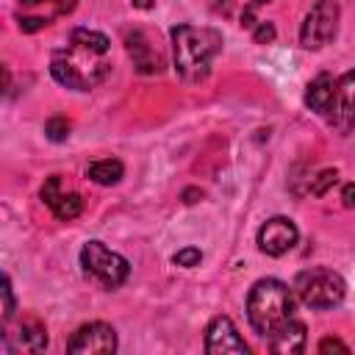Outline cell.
<instances>
[{
  "label": "cell",
  "instance_id": "cell-4",
  "mask_svg": "<svg viewBox=\"0 0 355 355\" xmlns=\"http://www.w3.org/2000/svg\"><path fill=\"white\" fill-rule=\"evenodd\" d=\"M294 294L308 308H333L344 300L347 283L338 272H333L327 266H313V269H305V272L297 275Z\"/></svg>",
  "mask_w": 355,
  "mask_h": 355
},
{
  "label": "cell",
  "instance_id": "cell-9",
  "mask_svg": "<svg viewBox=\"0 0 355 355\" xmlns=\"http://www.w3.org/2000/svg\"><path fill=\"white\" fill-rule=\"evenodd\" d=\"M67 349L75 355H103V352H114L116 349V333L111 324L105 322H89L83 324L69 341Z\"/></svg>",
  "mask_w": 355,
  "mask_h": 355
},
{
  "label": "cell",
  "instance_id": "cell-11",
  "mask_svg": "<svg viewBox=\"0 0 355 355\" xmlns=\"http://www.w3.org/2000/svg\"><path fill=\"white\" fill-rule=\"evenodd\" d=\"M205 352L211 355H247L250 347L239 336L236 324L227 316H216L205 330Z\"/></svg>",
  "mask_w": 355,
  "mask_h": 355
},
{
  "label": "cell",
  "instance_id": "cell-10",
  "mask_svg": "<svg viewBox=\"0 0 355 355\" xmlns=\"http://www.w3.org/2000/svg\"><path fill=\"white\" fill-rule=\"evenodd\" d=\"M297 239H300V230L288 216H272L258 230V247H261V252H266L272 258L286 255L297 244Z\"/></svg>",
  "mask_w": 355,
  "mask_h": 355
},
{
  "label": "cell",
  "instance_id": "cell-12",
  "mask_svg": "<svg viewBox=\"0 0 355 355\" xmlns=\"http://www.w3.org/2000/svg\"><path fill=\"white\" fill-rule=\"evenodd\" d=\"M3 347L8 352H42L47 347V333L39 322H19L14 333L3 336Z\"/></svg>",
  "mask_w": 355,
  "mask_h": 355
},
{
  "label": "cell",
  "instance_id": "cell-5",
  "mask_svg": "<svg viewBox=\"0 0 355 355\" xmlns=\"http://www.w3.org/2000/svg\"><path fill=\"white\" fill-rule=\"evenodd\" d=\"M80 266L86 272V277H92L94 283H100L103 288H116L128 280V272H130V263L108 250L103 241H86L83 250H80Z\"/></svg>",
  "mask_w": 355,
  "mask_h": 355
},
{
  "label": "cell",
  "instance_id": "cell-26",
  "mask_svg": "<svg viewBox=\"0 0 355 355\" xmlns=\"http://www.w3.org/2000/svg\"><path fill=\"white\" fill-rule=\"evenodd\" d=\"M130 3H133V6H136V8H144V11H147V8H153V6H155V0H130Z\"/></svg>",
  "mask_w": 355,
  "mask_h": 355
},
{
  "label": "cell",
  "instance_id": "cell-14",
  "mask_svg": "<svg viewBox=\"0 0 355 355\" xmlns=\"http://www.w3.org/2000/svg\"><path fill=\"white\" fill-rule=\"evenodd\" d=\"M333 86H336V78L333 75H327V72H322V75H316L311 83H308V92H305V105L311 108V111H316V114H327V108H330V97H333Z\"/></svg>",
  "mask_w": 355,
  "mask_h": 355
},
{
  "label": "cell",
  "instance_id": "cell-2",
  "mask_svg": "<svg viewBox=\"0 0 355 355\" xmlns=\"http://www.w3.org/2000/svg\"><path fill=\"white\" fill-rule=\"evenodd\" d=\"M247 319L252 330L263 338H272L294 319V297L283 280L263 277L250 288L247 297Z\"/></svg>",
  "mask_w": 355,
  "mask_h": 355
},
{
  "label": "cell",
  "instance_id": "cell-16",
  "mask_svg": "<svg viewBox=\"0 0 355 355\" xmlns=\"http://www.w3.org/2000/svg\"><path fill=\"white\" fill-rule=\"evenodd\" d=\"M86 175H89L94 183H100V186H111V183H119V180H122L125 166H122V161H116V158H100V161H92V164H89Z\"/></svg>",
  "mask_w": 355,
  "mask_h": 355
},
{
  "label": "cell",
  "instance_id": "cell-23",
  "mask_svg": "<svg viewBox=\"0 0 355 355\" xmlns=\"http://www.w3.org/2000/svg\"><path fill=\"white\" fill-rule=\"evenodd\" d=\"M252 36H255V42H261V44L272 42V39H275V28H272V22H258Z\"/></svg>",
  "mask_w": 355,
  "mask_h": 355
},
{
  "label": "cell",
  "instance_id": "cell-3",
  "mask_svg": "<svg viewBox=\"0 0 355 355\" xmlns=\"http://www.w3.org/2000/svg\"><path fill=\"white\" fill-rule=\"evenodd\" d=\"M169 36L178 75L186 80H202L211 69V61L222 50V36L214 28L197 25H175Z\"/></svg>",
  "mask_w": 355,
  "mask_h": 355
},
{
  "label": "cell",
  "instance_id": "cell-24",
  "mask_svg": "<svg viewBox=\"0 0 355 355\" xmlns=\"http://www.w3.org/2000/svg\"><path fill=\"white\" fill-rule=\"evenodd\" d=\"M349 352V347L344 344V341H338V338H322L319 341V352Z\"/></svg>",
  "mask_w": 355,
  "mask_h": 355
},
{
  "label": "cell",
  "instance_id": "cell-21",
  "mask_svg": "<svg viewBox=\"0 0 355 355\" xmlns=\"http://www.w3.org/2000/svg\"><path fill=\"white\" fill-rule=\"evenodd\" d=\"M61 194V178L58 175H50L47 180H44V186H42V200L47 202V205H53V200Z\"/></svg>",
  "mask_w": 355,
  "mask_h": 355
},
{
  "label": "cell",
  "instance_id": "cell-1",
  "mask_svg": "<svg viewBox=\"0 0 355 355\" xmlns=\"http://www.w3.org/2000/svg\"><path fill=\"white\" fill-rule=\"evenodd\" d=\"M53 78L75 92L100 86L111 72V42L100 31L78 28L50 58Z\"/></svg>",
  "mask_w": 355,
  "mask_h": 355
},
{
  "label": "cell",
  "instance_id": "cell-20",
  "mask_svg": "<svg viewBox=\"0 0 355 355\" xmlns=\"http://www.w3.org/2000/svg\"><path fill=\"white\" fill-rule=\"evenodd\" d=\"M333 183H336V169H324V172H319V175L313 178V183H311V194L322 197V194L327 191V186H333Z\"/></svg>",
  "mask_w": 355,
  "mask_h": 355
},
{
  "label": "cell",
  "instance_id": "cell-17",
  "mask_svg": "<svg viewBox=\"0 0 355 355\" xmlns=\"http://www.w3.org/2000/svg\"><path fill=\"white\" fill-rule=\"evenodd\" d=\"M50 211H53L61 222H69V219L80 216V211H83V200H80V194H75V191H61V194L53 200Z\"/></svg>",
  "mask_w": 355,
  "mask_h": 355
},
{
  "label": "cell",
  "instance_id": "cell-7",
  "mask_svg": "<svg viewBox=\"0 0 355 355\" xmlns=\"http://www.w3.org/2000/svg\"><path fill=\"white\" fill-rule=\"evenodd\" d=\"M75 0H17V22L25 33H33L53 19L69 14Z\"/></svg>",
  "mask_w": 355,
  "mask_h": 355
},
{
  "label": "cell",
  "instance_id": "cell-22",
  "mask_svg": "<svg viewBox=\"0 0 355 355\" xmlns=\"http://www.w3.org/2000/svg\"><path fill=\"white\" fill-rule=\"evenodd\" d=\"M14 316V291H11V280L3 277V319L8 322Z\"/></svg>",
  "mask_w": 355,
  "mask_h": 355
},
{
  "label": "cell",
  "instance_id": "cell-25",
  "mask_svg": "<svg viewBox=\"0 0 355 355\" xmlns=\"http://www.w3.org/2000/svg\"><path fill=\"white\" fill-rule=\"evenodd\" d=\"M341 200H344V205H347V208H352V205H355V183H347V186H344Z\"/></svg>",
  "mask_w": 355,
  "mask_h": 355
},
{
  "label": "cell",
  "instance_id": "cell-18",
  "mask_svg": "<svg viewBox=\"0 0 355 355\" xmlns=\"http://www.w3.org/2000/svg\"><path fill=\"white\" fill-rule=\"evenodd\" d=\"M44 133H47L50 141H64V139L69 136V119H67V116H53V119H47Z\"/></svg>",
  "mask_w": 355,
  "mask_h": 355
},
{
  "label": "cell",
  "instance_id": "cell-8",
  "mask_svg": "<svg viewBox=\"0 0 355 355\" xmlns=\"http://www.w3.org/2000/svg\"><path fill=\"white\" fill-rule=\"evenodd\" d=\"M324 119L338 130H355V69L336 78Z\"/></svg>",
  "mask_w": 355,
  "mask_h": 355
},
{
  "label": "cell",
  "instance_id": "cell-6",
  "mask_svg": "<svg viewBox=\"0 0 355 355\" xmlns=\"http://www.w3.org/2000/svg\"><path fill=\"white\" fill-rule=\"evenodd\" d=\"M338 31V6L336 0H316L313 8L305 14L300 28V42L308 50L324 47Z\"/></svg>",
  "mask_w": 355,
  "mask_h": 355
},
{
  "label": "cell",
  "instance_id": "cell-19",
  "mask_svg": "<svg viewBox=\"0 0 355 355\" xmlns=\"http://www.w3.org/2000/svg\"><path fill=\"white\" fill-rule=\"evenodd\" d=\"M175 266H183V269H191V266H197L200 261H202V252L197 250V247H183V250H178L175 252Z\"/></svg>",
  "mask_w": 355,
  "mask_h": 355
},
{
  "label": "cell",
  "instance_id": "cell-27",
  "mask_svg": "<svg viewBox=\"0 0 355 355\" xmlns=\"http://www.w3.org/2000/svg\"><path fill=\"white\" fill-rule=\"evenodd\" d=\"M263 3H269V0H252V6H263Z\"/></svg>",
  "mask_w": 355,
  "mask_h": 355
},
{
  "label": "cell",
  "instance_id": "cell-15",
  "mask_svg": "<svg viewBox=\"0 0 355 355\" xmlns=\"http://www.w3.org/2000/svg\"><path fill=\"white\" fill-rule=\"evenodd\" d=\"M305 347V324L300 319H291L283 330H277L272 338H269V349L272 352H300Z\"/></svg>",
  "mask_w": 355,
  "mask_h": 355
},
{
  "label": "cell",
  "instance_id": "cell-13",
  "mask_svg": "<svg viewBox=\"0 0 355 355\" xmlns=\"http://www.w3.org/2000/svg\"><path fill=\"white\" fill-rule=\"evenodd\" d=\"M125 44H128V53H130V58H133V67H136L141 75H153V72L161 69V55H158V50H153L150 39H147L141 31L128 33Z\"/></svg>",
  "mask_w": 355,
  "mask_h": 355
}]
</instances>
